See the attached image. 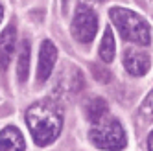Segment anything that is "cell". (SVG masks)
Returning a JSON list of instances; mask_svg holds the SVG:
<instances>
[{
	"instance_id": "obj_9",
	"label": "cell",
	"mask_w": 153,
	"mask_h": 151,
	"mask_svg": "<svg viewBox=\"0 0 153 151\" xmlns=\"http://www.w3.org/2000/svg\"><path fill=\"white\" fill-rule=\"evenodd\" d=\"M107 113H109L107 101L103 98H100V96H94V98H91L85 103V114H87V118H89L92 124L98 122V120H102L103 116H107Z\"/></svg>"
},
{
	"instance_id": "obj_3",
	"label": "cell",
	"mask_w": 153,
	"mask_h": 151,
	"mask_svg": "<svg viewBox=\"0 0 153 151\" xmlns=\"http://www.w3.org/2000/svg\"><path fill=\"white\" fill-rule=\"evenodd\" d=\"M89 138L98 149L103 151H122L127 144L124 127L114 116H103L102 120L94 122Z\"/></svg>"
},
{
	"instance_id": "obj_8",
	"label": "cell",
	"mask_w": 153,
	"mask_h": 151,
	"mask_svg": "<svg viewBox=\"0 0 153 151\" xmlns=\"http://www.w3.org/2000/svg\"><path fill=\"white\" fill-rule=\"evenodd\" d=\"M24 136L15 125H6L0 131V151H24Z\"/></svg>"
},
{
	"instance_id": "obj_4",
	"label": "cell",
	"mask_w": 153,
	"mask_h": 151,
	"mask_svg": "<svg viewBox=\"0 0 153 151\" xmlns=\"http://www.w3.org/2000/svg\"><path fill=\"white\" fill-rule=\"evenodd\" d=\"M98 31V15L92 7L79 4L72 19V37L79 44H91Z\"/></svg>"
},
{
	"instance_id": "obj_11",
	"label": "cell",
	"mask_w": 153,
	"mask_h": 151,
	"mask_svg": "<svg viewBox=\"0 0 153 151\" xmlns=\"http://www.w3.org/2000/svg\"><path fill=\"white\" fill-rule=\"evenodd\" d=\"M114 53H116V42H114L113 30L111 28H105L103 30L102 42H100V57H102L103 63H111L114 59Z\"/></svg>"
},
{
	"instance_id": "obj_14",
	"label": "cell",
	"mask_w": 153,
	"mask_h": 151,
	"mask_svg": "<svg viewBox=\"0 0 153 151\" xmlns=\"http://www.w3.org/2000/svg\"><path fill=\"white\" fill-rule=\"evenodd\" d=\"M148 151H153V131L148 135Z\"/></svg>"
},
{
	"instance_id": "obj_13",
	"label": "cell",
	"mask_w": 153,
	"mask_h": 151,
	"mask_svg": "<svg viewBox=\"0 0 153 151\" xmlns=\"http://www.w3.org/2000/svg\"><path fill=\"white\" fill-rule=\"evenodd\" d=\"M92 74H94V78L100 81V83H107L109 79H111L109 70L103 68V67H100V64H92Z\"/></svg>"
},
{
	"instance_id": "obj_5",
	"label": "cell",
	"mask_w": 153,
	"mask_h": 151,
	"mask_svg": "<svg viewBox=\"0 0 153 151\" xmlns=\"http://www.w3.org/2000/svg\"><path fill=\"white\" fill-rule=\"evenodd\" d=\"M124 67L127 70V74L135 76V78H140V76H146L149 72L151 67V59L149 53L144 50H137V48H127L124 50Z\"/></svg>"
},
{
	"instance_id": "obj_7",
	"label": "cell",
	"mask_w": 153,
	"mask_h": 151,
	"mask_svg": "<svg viewBox=\"0 0 153 151\" xmlns=\"http://www.w3.org/2000/svg\"><path fill=\"white\" fill-rule=\"evenodd\" d=\"M15 41H17V30L13 24H9L0 33V70H7L9 63H11L15 52Z\"/></svg>"
},
{
	"instance_id": "obj_12",
	"label": "cell",
	"mask_w": 153,
	"mask_h": 151,
	"mask_svg": "<svg viewBox=\"0 0 153 151\" xmlns=\"http://www.w3.org/2000/svg\"><path fill=\"white\" fill-rule=\"evenodd\" d=\"M138 114H140L142 120H146V122H153V89L148 92V96L144 98V101L140 103Z\"/></svg>"
},
{
	"instance_id": "obj_10",
	"label": "cell",
	"mask_w": 153,
	"mask_h": 151,
	"mask_svg": "<svg viewBox=\"0 0 153 151\" xmlns=\"http://www.w3.org/2000/svg\"><path fill=\"white\" fill-rule=\"evenodd\" d=\"M30 53H31V44L28 39H24L22 44H20L19 61H17V76L20 83H24L30 76Z\"/></svg>"
},
{
	"instance_id": "obj_6",
	"label": "cell",
	"mask_w": 153,
	"mask_h": 151,
	"mask_svg": "<svg viewBox=\"0 0 153 151\" xmlns=\"http://www.w3.org/2000/svg\"><path fill=\"white\" fill-rule=\"evenodd\" d=\"M56 61H57V48L52 41H42L41 42V48H39V67H37V79L42 83L46 81L52 70L56 67Z\"/></svg>"
},
{
	"instance_id": "obj_15",
	"label": "cell",
	"mask_w": 153,
	"mask_h": 151,
	"mask_svg": "<svg viewBox=\"0 0 153 151\" xmlns=\"http://www.w3.org/2000/svg\"><path fill=\"white\" fill-rule=\"evenodd\" d=\"M2 19H4V7H2V4H0V22H2Z\"/></svg>"
},
{
	"instance_id": "obj_1",
	"label": "cell",
	"mask_w": 153,
	"mask_h": 151,
	"mask_svg": "<svg viewBox=\"0 0 153 151\" xmlns=\"http://www.w3.org/2000/svg\"><path fill=\"white\" fill-rule=\"evenodd\" d=\"M26 124L30 127L31 138L37 146H48L56 140L63 127V116L59 107L50 101H37L26 111Z\"/></svg>"
},
{
	"instance_id": "obj_2",
	"label": "cell",
	"mask_w": 153,
	"mask_h": 151,
	"mask_svg": "<svg viewBox=\"0 0 153 151\" xmlns=\"http://www.w3.org/2000/svg\"><path fill=\"white\" fill-rule=\"evenodd\" d=\"M109 17L118 28V33L127 42H133L137 46H148L151 42V30L148 20L137 11H131L127 7H111Z\"/></svg>"
}]
</instances>
